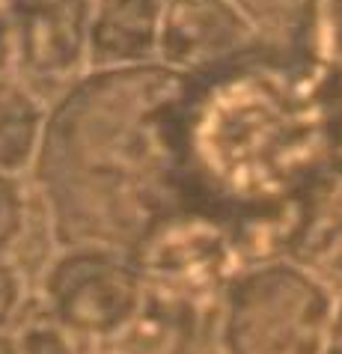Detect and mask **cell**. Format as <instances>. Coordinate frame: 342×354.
Segmentation results:
<instances>
[{
	"label": "cell",
	"mask_w": 342,
	"mask_h": 354,
	"mask_svg": "<svg viewBox=\"0 0 342 354\" xmlns=\"http://www.w3.org/2000/svg\"><path fill=\"white\" fill-rule=\"evenodd\" d=\"M200 77L173 66L86 72L51 107L33 179L57 248H134L193 212L191 116Z\"/></svg>",
	"instance_id": "6da1fadb"
},
{
	"label": "cell",
	"mask_w": 342,
	"mask_h": 354,
	"mask_svg": "<svg viewBox=\"0 0 342 354\" xmlns=\"http://www.w3.org/2000/svg\"><path fill=\"white\" fill-rule=\"evenodd\" d=\"M336 289L295 257L241 265L211 316L218 354H325Z\"/></svg>",
	"instance_id": "7a4b0ae2"
},
{
	"label": "cell",
	"mask_w": 342,
	"mask_h": 354,
	"mask_svg": "<svg viewBox=\"0 0 342 354\" xmlns=\"http://www.w3.org/2000/svg\"><path fill=\"white\" fill-rule=\"evenodd\" d=\"M137 262L149 295L182 304L193 313L214 316L220 295L241 265L227 223L205 212H179L164 218L137 244Z\"/></svg>",
	"instance_id": "3957f363"
},
{
	"label": "cell",
	"mask_w": 342,
	"mask_h": 354,
	"mask_svg": "<svg viewBox=\"0 0 342 354\" xmlns=\"http://www.w3.org/2000/svg\"><path fill=\"white\" fill-rule=\"evenodd\" d=\"M33 298L86 342L134 319L149 298L131 253L104 248H57Z\"/></svg>",
	"instance_id": "277c9868"
},
{
	"label": "cell",
	"mask_w": 342,
	"mask_h": 354,
	"mask_svg": "<svg viewBox=\"0 0 342 354\" xmlns=\"http://www.w3.org/2000/svg\"><path fill=\"white\" fill-rule=\"evenodd\" d=\"M12 72L39 93L68 90L90 72V33L95 0H0Z\"/></svg>",
	"instance_id": "5b68a950"
},
{
	"label": "cell",
	"mask_w": 342,
	"mask_h": 354,
	"mask_svg": "<svg viewBox=\"0 0 342 354\" xmlns=\"http://www.w3.org/2000/svg\"><path fill=\"white\" fill-rule=\"evenodd\" d=\"M256 24L238 0H167L161 63L200 77L209 66L244 54Z\"/></svg>",
	"instance_id": "8992f818"
},
{
	"label": "cell",
	"mask_w": 342,
	"mask_h": 354,
	"mask_svg": "<svg viewBox=\"0 0 342 354\" xmlns=\"http://www.w3.org/2000/svg\"><path fill=\"white\" fill-rule=\"evenodd\" d=\"M167 0H95L90 72L161 63Z\"/></svg>",
	"instance_id": "52a82bcc"
},
{
	"label": "cell",
	"mask_w": 342,
	"mask_h": 354,
	"mask_svg": "<svg viewBox=\"0 0 342 354\" xmlns=\"http://www.w3.org/2000/svg\"><path fill=\"white\" fill-rule=\"evenodd\" d=\"M202 316L149 295L134 319L90 342V354H191Z\"/></svg>",
	"instance_id": "ba28073f"
},
{
	"label": "cell",
	"mask_w": 342,
	"mask_h": 354,
	"mask_svg": "<svg viewBox=\"0 0 342 354\" xmlns=\"http://www.w3.org/2000/svg\"><path fill=\"white\" fill-rule=\"evenodd\" d=\"M48 107L42 93L21 81L15 72L0 77V173H33L45 140Z\"/></svg>",
	"instance_id": "9c48e42d"
},
{
	"label": "cell",
	"mask_w": 342,
	"mask_h": 354,
	"mask_svg": "<svg viewBox=\"0 0 342 354\" xmlns=\"http://www.w3.org/2000/svg\"><path fill=\"white\" fill-rule=\"evenodd\" d=\"M9 339L18 354H90V342L51 316L36 298H30L18 316L15 328L9 330Z\"/></svg>",
	"instance_id": "30bf717a"
},
{
	"label": "cell",
	"mask_w": 342,
	"mask_h": 354,
	"mask_svg": "<svg viewBox=\"0 0 342 354\" xmlns=\"http://www.w3.org/2000/svg\"><path fill=\"white\" fill-rule=\"evenodd\" d=\"M30 226V194L21 176L0 173V257H12Z\"/></svg>",
	"instance_id": "8fae6325"
},
{
	"label": "cell",
	"mask_w": 342,
	"mask_h": 354,
	"mask_svg": "<svg viewBox=\"0 0 342 354\" xmlns=\"http://www.w3.org/2000/svg\"><path fill=\"white\" fill-rule=\"evenodd\" d=\"M33 295L27 292V280L12 257H0V337L15 328L18 316L30 304Z\"/></svg>",
	"instance_id": "7c38bea8"
},
{
	"label": "cell",
	"mask_w": 342,
	"mask_h": 354,
	"mask_svg": "<svg viewBox=\"0 0 342 354\" xmlns=\"http://www.w3.org/2000/svg\"><path fill=\"white\" fill-rule=\"evenodd\" d=\"M321 21H325V39L330 54L342 66V0H321Z\"/></svg>",
	"instance_id": "4fadbf2b"
},
{
	"label": "cell",
	"mask_w": 342,
	"mask_h": 354,
	"mask_svg": "<svg viewBox=\"0 0 342 354\" xmlns=\"http://www.w3.org/2000/svg\"><path fill=\"white\" fill-rule=\"evenodd\" d=\"M15 60H12V39H9V27L3 18V9H0V77L12 75Z\"/></svg>",
	"instance_id": "5bb4252c"
},
{
	"label": "cell",
	"mask_w": 342,
	"mask_h": 354,
	"mask_svg": "<svg viewBox=\"0 0 342 354\" xmlns=\"http://www.w3.org/2000/svg\"><path fill=\"white\" fill-rule=\"evenodd\" d=\"M325 354H342V295L336 298V310H334V322H330Z\"/></svg>",
	"instance_id": "9a60e30c"
},
{
	"label": "cell",
	"mask_w": 342,
	"mask_h": 354,
	"mask_svg": "<svg viewBox=\"0 0 342 354\" xmlns=\"http://www.w3.org/2000/svg\"><path fill=\"white\" fill-rule=\"evenodd\" d=\"M0 354H18L15 346H12V339H9V333H3V337H0Z\"/></svg>",
	"instance_id": "2e32d148"
}]
</instances>
